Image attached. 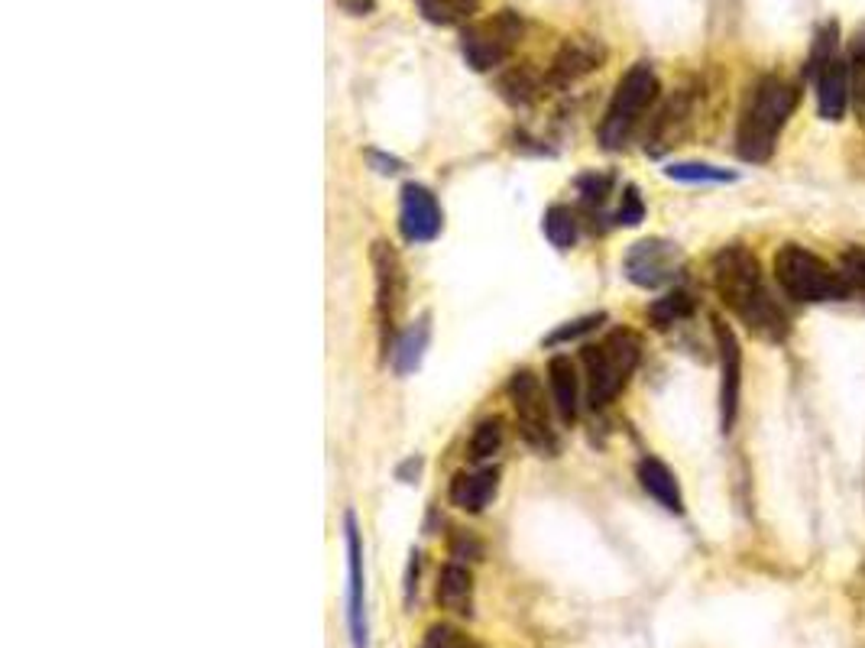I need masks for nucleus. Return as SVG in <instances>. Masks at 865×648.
Masks as SVG:
<instances>
[{"label":"nucleus","mask_w":865,"mask_h":648,"mask_svg":"<svg viewBox=\"0 0 865 648\" xmlns=\"http://www.w3.org/2000/svg\"><path fill=\"white\" fill-rule=\"evenodd\" d=\"M438 604L441 610H451L457 616H470V604H474V577L464 565L451 561L441 577H438Z\"/></svg>","instance_id":"f3484780"},{"label":"nucleus","mask_w":865,"mask_h":648,"mask_svg":"<svg viewBox=\"0 0 865 648\" xmlns=\"http://www.w3.org/2000/svg\"><path fill=\"white\" fill-rule=\"evenodd\" d=\"M548 382H551V396H555V409L558 416L570 425L577 419V373L570 357H551L548 363Z\"/></svg>","instance_id":"a211bd4d"},{"label":"nucleus","mask_w":865,"mask_h":648,"mask_svg":"<svg viewBox=\"0 0 865 648\" xmlns=\"http://www.w3.org/2000/svg\"><path fill=\"white\" fill-rule=\"evenodd\" d=\"M639 483H642V490L652 496L658 506H665L668 512H675V516H680V512H684L680 487H677V477L672 473V467H668V463H662L658 458L639 460Z\"/></svg>","instance_id":"2eb2a0df"},{"label":"nucleus","mask_w":865,"mask_h":648,"mask_svg":"<svg viewBox=\"0 0 865 648\" xmlns=\"http://www.w3.org/2000/svg\"><path fill=\"white\" fill-rule=\"evenodd\" d=\"M843 276L849 279V286L853 282H863L865 286V247H849L843 253Z\"/></svg>","instance_id":"c756f323"},{"label":"nucleus","mask_w":865,"mask_h":648,"mask_svg":"<svg viewBox=\"0 0 865 648\" xmlns=\"http://www.w3.org/2000/svg\"><path fill=\"white\" fill-rule=\"evenodd\" d=\"M425 343H428V318L415 321L412 328L402 335V341L396 343V370L399 373H412L425 353Z\"/></svg>","instance_id":"5701e85b"},{"label":"nucleus","mask_w":865,"mask_h":648,"mask_svg":"<svg viewBox=\"0 0 865 648\" xmlns=\"http://www.w3.org/2000/svg\"><path fill=\"white\" fill-rule=\"evenodd\" d=\"M714 338L719 350V428L723 435H729L743 396V347L733 325H726L723 318H714Z\"/></svg>","instance_id":"1a4fd4ad"},{"label":"nucleus","mask_w":865,"mask_h":648,"mask_svg":"<svg viewBox=\"0 0 865 648\" xmlns=\"http://www.w3.org/2000/svg\"><path fill=\"white\" fill-rule=\"evenodd\" d=\"M680 269V250L672 240L648 237L629 247L626 253V276L642 289H662L668 286Z\"/></svg>","instance_id":"9d476101"},{"label":"nucleus","mask_w":865,"mask_h":648,"mask_svg":"<svg viewBox=\"0 0 865 648\" xmlns=\"http://www.w3.org/2000/svg\"><path fill=\"white\" fill-rule=\"evenodd\" d=\"M690 311H694V299H690L687 292H668V296L655 299L645 315H648L652 328L665 331V328H672V325H677V321L690 318Z\"/></svg>","instance_id":"aec40b11"},{"label":"nucleus","mask_w":865,"mask_h":648,"mask_svg":"<svg viewBox=\"0 0 865 648\" xmlns=\"http://www.w3.org/2000/svg\"><path fill=\"white\" fill-rule=\"evenodd\" d=\"M797 108V88L778 76L758 78L736 123V153L746 162H765L778 147V133Z\"/></svg>","instance_id":"f03ea898"},{"label":"nucleus","mask_w":865,"mask_h":648,"mask_svg":"<svg viewBox=\"0 0 865 648\" xmlns=\"http://www.w3.org/2000/svg\"><path fill=\"white\" fill-rule=\"evenodd\" d=\"M541 230H545L548 243L558 247V250H570L574 240H577V221H574L570 208H565V205H551V208L545 211Z\"/></svg>","instance_id":"4be33fe9"},{"label":"nucleus","mask_w":865,"mask_h":648,"mask_svg":"<svg viewBox=\"0 0 865 648\" xmlns=\"http://www.w3.org/2000/svg\"><path fill=\"white\" fill-rule=\"evenodd\" d=\"M603 318H606V315H603V311H600V315H587V318H577V321H567L565 328H558V331H555V335H548V338H545V343H548V347H555V343L574 341V338H580V335H587V331H594V328H597V325H600Z\"/></svg>","instance_id":"cd10ccee"},{"label":"nucleus","mask_w":865,"mask_h":648,"mask_svg":"<svg viewBox=\"0 0 865 648\" xmlns=\"http://www.w3.org/2000/svg\"><path fill=\"white\" fill-rule=\"evenodd\" d=\"M668 179L675 182H687V186H700V182H736L739 176L733 169H719V166H707V162H672L665 169Z\"/></svg>","instance_id":"412c9836"},{"label":"nucleus","mask_w":865,"mask_h":648,"mask_svg":"<svg viewBox=\"0 0 865 648\" xmlns=\"http://www.w3.org/2000/svg\"><path fill=\"white\" fill-rule=\"evenodd\" d=\"M499 477L496 470H474V473H457L451 483V502L464 512H484L489 499L496 496Z\"/></svg>","instance_id":"dca6fc26"},{"label":"nucleus","mask_w":865,"mask_h":648,"mask_svg":"<svg viewBox=\"0 0 865 648\" xmlns=\"http://www.w3.org/2000/svg\"><path fill=\"white\" fill-rule=\"evenodd\" d=\"M642 357V341L633 331H613L609 338L597 347H584V363H587V399L594 409L609 406L623 389L629 377L636 373Z\"/></svg>","instance_id":"20e7f679"},{"label":"nucleus","mask_w":865,"mask_h":648,"mask_svg":"<svg viewBox=\"0 0 865 648\" xmlns=\"http://www.w3.org/2000/svg\"><path fill=\"white\" fill-rule=\"evenodd\" d=\"M538 88H541V81L538 76L523 66V69H509L506 76H499V94L509 101V104H528L535 94H538Z\"/></svg>","instance_id":"393cba45"},{"label":"nucleus","mask_w":865,"mask_h":648,"mask_svg":"<svg viewBox=\"0 0 865 648\" xmlns=\"http://www.w3.org/2000/svg\"><path fill=\"white\" fill-rule=\"evenodd\" d=\"M464 551H470V555H474V558H480V551H484V548H480V541H474V538H470V535H467V538H464V535H460V538H457V541H454L451 555H454V558H464Z\"/></svg>","instance_id":"2f4dec72"},{"label":"nucleus","mask_w":865,"mask_h":648,"mask_svg":"<svg viewBox=\"0 0 865 648\" xmlns=\"http://www.w3.org/2000/svg\"><path fill=\"white\" fill-rule=\"evenodd\" d=\"M606 62V46L597 37H570L558 49V56L551 59L548 69V84L555 88H567L574 81H580L584 76L597 72Z\"/></svg>","instance_id":"ddd939ff"},{"label":"nucleus","mask_w":865,"mask_h":648,"mask_svg":"<svg viewBox=\"0 0 865 648\" xmlns=\"http://www.w3.org/2000/svg\"><path fill=\"white\" fill-rule=\"evenodd\" d=\"M509 399H513V409H516V419H519V431L526 438L531 448L551 455L558 448V438L551 431V421H548V409H545V392H541V382L531 370H519L513 373L509 380Z\"/></svg>","instance_id":"6e6552de"},{"label":"nucleus","mask_w":865,"mask_h":648,"mask_svg":"<svg viewBox=\"0 0 865 648\" xmlns=\"http://www.w3.org/2000/svg\"><path fill=\"white\" fill-rule=\"evenodd\" d=\"M714 289L753 335L765 341H785L791 335V321L785 308L775 302L762 263L749 247L729 243L714 257Z\"/></svg>","instance_id":"f257e3e1"},{"label":"nucleus","mask_w":865,"mask_h":648,"mask_svg":"<svg viewBox=\"0 0 865 648\" xmlns=\"http://www.w3.org/2000/svg\"><path fill=\"white\" fill-rule=\"evenodd\" d=\"M814 81V88H817V111L824 120H843L846 114V108H849V98H853V91H849V66H846V59H833L829 66H824L817 76L811 78Z\"/></svg>","instance_id":"4468645a"},{"label":"nucleus","mask_w":865,"mask_h":648,"mask_svg":"<svg viewBox=\"0 0 865 648\" xmlns=\"http://www.w3.org/2000/svg\"><path fill=\"white\" fill-rule=\"evenodd\" d=\"M503 445V419H484L470 435V458L487 460Z\"/></svg>","instance_id":"a878e982"},{"label":"nucleus","mask_w":865,"mask_h":648,"mask_svg":"<svg viewBox=\"0 0 865 648\" xmlns=\"http://www.w3.org/2000/svg\"><path fill=\"white\" fill-rule=\"evenodd\" d=\"M370 260H374V276H377L379 338H382V347H389V338H392V331L399 325V315L406 308V267L386 240L374 243Z\"/></svg>","instance_id":"0eeeda50"},{"label":"nucleus","mask_w":865,"mask_h":648,"mask_svg":"<svg viewBox=\"0 0 865 648\" xmlns=\"http://www.w3.org/2000/svg\"><path fill=\"white\" fill-rule=\"evenodd\" d=\"M775 279L791 302L801 306H824L849 299V279L829 267L824 257L811 253L801 243H785L775 253Z\"/></svg>","instance_id":"7ed1b4c3"},{"label":"nucleus","mask_w":865,"mask_h":648,"mask_svg":"<svg viewBox=\"0 0 865 648\" xmlns=\"http://www.w3.org/2000/svg\"><path fill=\"white\" fill-rule=\"evenodd\" d=\"M642 218H645V205H642V195L636 186L623 191V205L616 211V225H626V228H636Z\"/></svg>","instance_id":"c85d7f7f"},{"label":"nucleus","mask_w":865,"mask_h":648,"mask_svg":"<svg viewBox=\"0 0 865 648\" xmlns=\"http://www.w3.org/2000/svg\"><path fill=\"white\" fill-rule=\"evenodd\" d=\"M441 208L425 186L409 182L399 201V230L409 243H428L441 233Z\"/></svg>","instance_id":"f8f14e48"},{"label":"nucleus","mask_w":865,"mask_h":648,"mask_svg":"<svg viewBox=\"0 0 865 648\" xmlns=\"http://www.w3.org/2000/svg\"><path fill=\"white\" fill-rule=\"evenodd\" d=\"M523 17L516 10H499L484 23H474L460 33V52L474 72H493L509 59L516 42L523 39Z\"/></svg>","instance_id":"423d86ee"},{"label":"nucleus","mask_w":865,"mask_h":648,"mask_svg":"<svg viewBox=\"0 0 865 648\" xmlns=\"http://www.w3.org/2000/svg\"><path fill=\"white\" fill-rule=\"evenodd\" d=\"M421 648H477L460 629H454V626H431L428 632H425V642Z\"/></svg>","instance_id":"bb28decb"},{"label":"nucleus","mask_w":865,"mask_h":648,"mask_svg":"<svg viewBox=\"0 0 865 648\" xmlns=\"http://www.w3.org/2000/svg\"><path fill=\"white\" fill-rule=\"evenodd\" d=\"M340 7H347L354 17H364V13H370L377 3H374V0H340Z\"/></svg>","instance_id":"473e14b6"},{"label":"nucleus","mask_w":865,"mask_h":648,"mask_svg":"<svg viewBox=\"0 0 865 648\" xmlns=\"http://www.w3.org/2000/svg\"><path fill=\"white\" fill-rule=\"evenodd\" d=\"M580 191H584V201L587 205H600L603 198H606V191H609V179L606 176H587V179H580Z\"/></svg>","instance_id":"7c9ffc66"},{"label":"nucleus","mask_w":865,"mask_h":648,"mask_svg":"<svg viewBox=\"0 0 865 648\" xmlns=\"http://www.w3.org/2000/svg\"><path fill=\"white\" fill-rule=\"evenodd\" d=\"M344 541H347V622L350 646L370 648L367 639V610H364V541L354 512L344 516Z\"/></svg>","instance_id":"9b49d317"},{"label":"nucleus","mask_w":865,"mask_h":648,"mask_svg":"<svg viewBox=\"0 0 865 648\" xmlns=\"http://www.w3.org/2000/svg\"><path fill=\"white\" fill-rule=\"evenodd\" d=\"M421 17L435 27H457L470 20L480 7V0H415Z\"/></svg>","instance_id":"6ab92c4d"},{"label":"nucleus","mask_w":865,"mask_h":648,"mask_svg":"<svg viewBox=\"0 0 865 648\" xmlns=\"http://www.w3.org/2000/svg\"><path fill=\"white\" fill-rule=\"evenodd\" d=\"M836 49H839V23L836 20H827L817 37L811 42V56H807V78H814L824 66H829L836 59Z\"/></svg>","instance_id":"b1692460"},{"label":"nucleus","mask_w":865,"mask_h":648,"mask_svg":"<svg viewBox=\"0 0 865 648\" xmlns=\"http://www.w3.org/2000/svg\"><path fill=\"white\" fill-rule=\"evenodd\" d=\"M658 98V76L648 62H636L626 76L619 78L609 108L603 114L600 123V143L606 150H623L633 137V130L639 127L642 114L652 108V101Z\"/></svg>","instance_id":"39448f33"}]
</instances>
